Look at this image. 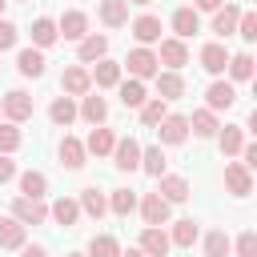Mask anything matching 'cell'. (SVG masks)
Segmentation results:
<instances>
[{
    "label": "cell",
    "instance_id": "cell-1",
    "mask_svg": "<svg viewBox=\"0 0 257 257\" xmlns=\"http://www.w3.org/2000/svg\"><path fill=\"white\" fill-rule=\"evenodd\" d=\"M0 112L8 116V124H24V120L32 116V96H28L24 88H12V92H4Z\"/></svg>",
    "mask_w": 257,
    "mask_h": 257
},
{
    "label": "cell",
    "instance_id": "cell-2",
    "mask_svg": "<svg viewBox=\"0 0 257 257\" xmlns=\"http://www.w3.org/2000/svg\"><path fill=\"white\" fill-rule=\"evenodd\" d=\"M124 64H128L133 80H153V76L161 72V64H157V52H153V48H141V44L128 52V60H124Z\"/></svg>",
    "mask_w": 257,
    "mask_h": 257
},
{
    "label": "cell",
    "instance_id": "cell-3",
    "mask_svg": "<svg viewBox=\"0 0 257 257\" xmlns=\"http://www.w3.org/2000/svg\"><path fill=\"white\" fill-rule=\"evenodd\" d=\"M112 165H116L120 173L141 169V141H137V137H116V145H112Z\"/></svg>",
    "mask_w": 257,
    "mask_h": 257
},
{
    "label": "cell",
    "instance_id": "cell-4",
    "mask_svg": "<svg viewBox=\"0 0 257 257\" xmlns=\"http://www.w3.org/2000/svg\"><path fill=\"white\" fill-rule=\"evenodd\" d=\"M12 217L28 229V225H44L48 221V205L44 201H36V197H16L12 201Z\"/></svg>",
    "mask_w": 257,
    "mask_h": 257
},
{
    "label": "cell",
    "instance_id": "cell-5",
    "mask_svg": "<svg viewBox=\"0 0 257 257\" xmlns=\"http://www.w3.org/2000/svg\"><path fill=\"white\" fill-rule=\"evenodd\" d=\"M237 104V88L229 84V80H213L209 88H205V108L209 112H229Z\"/></svg>",
    "mask_w": 257,
    "mask_h": 257
},
{
    "label": "cell",
    "instance_id": "cell-6",
    "mask_svg": "<svg viewBox=\"0 0 257 257\" xmlns=\"http://www.w3.org/2000/svg\"><path fill=\"white\" fill-rule=\"evenodd\" d=\"M157 64H169V72H181V68L189 64V44H185V40H177V36H169V40H161V52H157Z\"/></svg>",
    "mask_w": 257,
    "mask_h": 257
},
{
    "label": "cell",
    "instance_id": "cell-7",
    "mask_svg": "<svg viewBox=\"0 0 257 257\" xmlns=\"http://www.w3.org/2000/svg\"><path fill=\"white\" fill-rule=\"evenodd\" d=\"M60 92L64 96H84V92H92V76H88V68L84 64H72V68H64V76H60Z\"/></svg>",
    "mask_w": 257,
    "mask_h": 257
},
{
    "label": "cell",
    "instance_id": "cell-8",
    "mask_svg": "<svg viewBox=\"0 0 257 257\" xmlns=\"http://www.w3.org/2000/svg\"><path fill=\"white\" fill-rule=\"evenodd\" d=\"M157 137H161V145H185V141H189V116L169 112V116L157 124Z\"/></svg>",
    "mask_w": 257,
    "mask_h": 257
},
{
    "label": "cell",
    "instance_id": "cell-9",
    "mask_svg": "<svg viewBox=\"0 0 257 257\" xmlns=\"http://www.w3.org/2000/svg\"><path fill=\"white\" fill-rule=\"evenodd\" d=\"M137 205H141V217H145V225H153V229L169 225V201H165L161 193H145Z\"/></svg>",
    "mask_w": 257,
    "mask_h": 257
},
{
    "label": "cell",
    "instance_id": "cell-10",
    "mask_svg": "<svg viewBox=\"0 0 257 257\" xmlns=\"http://www.w3.org/2000/svg\"><path fill=\"white\" fill-rule=\"evenodd\" d=\"M225 189H229L233 197H249V193H253V173H249L241 161H229V165H225Z\"/></svg>",
    "mask_w": 257,
    "mask_h": 257
},
{
    "label": "cell",
    "instance_id": "cell-11",
    "mask_svg": "<svg viewBox=\"0 0 257 257\" xmlns=\"http://www.w3.org/2000/svg\"><path fill=\"white\" fill-rule=\"evenodd\" d=\"M137 249L145 253V257H169V233L165 229H153V225H145L141 229V241H137Z\"/></svg>",
    "mask_w": 257,
    "mask_h": 257
},
{
    "label": "cell",
    "instance_id": "cell-12",
    "mask_svg": "<svg viewBox=\"0 0 257 257\" xmlns=\"http://www.w3.org/2000/svg\"><path fill=\"white\" fill-rule=\"evenodd\" d=\"M56 36H64V40H76V44H80V40L88 36V16H84V12H76V8H72V12H64V16L56 20Z\"/></svg>",
    "mask_w": 257,
    "mask_h": 257
},
{
    "label": "cell",
    "instance_id": "cell-13",
    "mask_svg": "<svg viewBox=\"0 0 257 257\" xmlns=\"http://www.w3.org/2000/svg\"><path fill=\"white\" fill-rule=\"evenodd\" d=\"M128 28H133V36H137V44H141V48H149V44H157V40H161V16H153V12L137 16Z\"/></svg>",
    "mask_w": 257,
    "mask_h": 257
},
{
    "label": "cell",
    "instance_id": "cell-14",
    "mask_svg": "<svg viewBox=\"0 0 257 257\" xmlns=\"http://www.w3.org/2000/svg\"><path fill=\"white\" fill-rule=\"evenodd\" d=\"M44 64H48V60H44L40 48H20V52H16V72L28 76V80H40V76H44Z\"/></svg>",
    "mask_w": 257,
    "mask_h": 257
},
{
    "label": "cell",
    "instance_id": "cell-15",
    "mask_svg": "<svg viewBox=\"0 0 257 257\" xmlns=\"http://www.w3.org/2000/svg\"><path fill=\"white\" fill-rule=\"evenodd\" d=\"M76 116H84V120L96 128V124H104V116H108V100L96 96V92H84L80 104H76Z\"/></svg>",
    "mask_w": 257,
    "mask_h": 257
},
{
    "label": "cell",
    "instance_id": "cell-16",
    "mask_svg": "<svg viewBox=\"0 0 257 257\" xmlns=\"http://www.w3.org/2000/svg\"><path fill=\"white\" fill-rule=\"evenodd\" d=\"M76 205H80V213H88L92 221H100V217L108 213V197H104L96 185H84V189H80V197H76Z\"/></svg>",
    "mask_w": 257,
    "mask_h": 257
},
{
    "label": "cell",
    "instance_id": "cell-17",
    "mask_svg": "<svg viewBox=\"0 0 257 257\" xmlns=\"http://www.w3.org/2000/svg\"><path fill=\"white\" fill-rule=\"evenodd\" d=\"M76 56H80V64H96V60H104V56H108V36L88 32V36L76 44Z\"/></svg>",
    "mask_w": 257,
    "mask_h": 257
},
{
    "label": "cell",
    "instance_id": "cell-18",
    "mask_svg": "<svg viewBox=\"0 0 257 257\" xmlns=\"http://www.w3.org/2000/svg\"><path fill=\"white\" fill-rule=\"evenodd\" d=\"M225 64H229V48H225L221 40H209V44L201 48V68H205V72H213V76H221V72H225Z\"/></svg>",
    "mask_w": 257,
    "mask_h": 257
},
{
    "label": "cell",
    "instance_id": "cell-19",
    "mask_svg": "<svg viewBox=\"0 0 257 257\" xmlns=\"http://www.w3.org/2000/svg\"><path fill=\"white\" fill-rule=\"evenodd\" d=\"M237 20H241V8H237V4H221V8L213 12V24H209V28L225 40V36H233V32H237Z\"/></svg>",
    "mask_w": 257,
    "mask_h": 257
},
{
    "label": "cell",
    "instance_id": "cell-20",
    "mask_svg": "<svg viewBox=\"0 0 257 257\" xmlns=\"http://www.w3.org/2000/svg\"><path fill=\"white\" fill-rule=\"evenodd\" d=\"M56 157H60V165H64V169H72V173H76V169H84V157H88V153H84V141L64 137V141H60V149H56Z\"/></svg>",
    "mask_w": 257,
    "mask_h": 257
},
{
    "label": "cell",
    "instance_id": "cell-21",
    "mask_svg": "<svg viewBox=\"0 0 257 257\" xmlns=\"http://www.w3.org/2000/svg\"><path fill=\"white\" fill-rule=\"evenodd\" d=\"M157 193H161L169 205H181V201H189V193H193V189H189V181H185V177H177V173H165Z\"/></svg>",
    "mask_w": 257,
    "mask_h": 257
},
{
    "label": "cell",
    "instance_id": "cell-22",
    "mask_svg": "<svg viewBox=\"0 0 257 257\" xmlns=\"http://www.w3.org/2000/svg\"><path fill=\"white\" fill-rule=\"evenodd\" d=\"M48 217H52L56 225H64V229H72V225L80 221V205H76L72 197H56V201L48 205Z\"/></svg>",
    "mask_w": 257,
    "mask_h": 257
},
{
    "label": "cell",
    "instance_id": "cell-23",
    "mask_svg": "<svg viewBox=\"0 0 257 257\" xmlns=\"http://www.w3.org/2000/svg\"><path fill=\"white\" fill-rule=\"evenodd\" d=\"M96 16H100L104 28H124V24H128V4H124V0H100Z\"/></svg>",
    "mask_w": 257,
    "mask_h": 257
},
{
    "label": "cell",
    "instance_id": "cell-24",
    "mask_svg": "<svg viewBox=\"0 0 257 257\" xmlns=\"http://www.w3.org/2000/svg\"><path fill=\"white\" fill-rule=\"evenodd\" d=\"M88 76H92V84H96V88H116V84H120V64L104 56V60H96V64H92V72H88Z\"/></svg>",
    "mask_w": 257,
    "mask_h": 257
},
{
    "label": "cell",
    "instance_id": "cell-25",
    "mask_svg": "<svg viewBox=\"0 0 257 257\" xmlns=\"http://www.w3.org/2000/svg\"><path fill=\"white\" fill-rule=\"evenodd\" d=\"M153 80H157V96L161 100H181L185 96V76L181 72H157Z\"/></svg>",
    "mask_w": 257,
    "mask_h": 257
},
{
    "label": "cell",
    "instance_id": "cell-26",
    "mask_svg": "<svg viewBox=\"0 0 257 257\" xmlns=\"http://www.w3.org/2000/svg\"><path fill=\"white\" fill-rule=\"evenodd\" d=\"M48 120H52V124H56V128H68V124H72V120H76V100H72V96H64V92H60V96H56V100H52V104H48Z\"/></svg>",
    "mask_w": 257,
    "mask_h": 257
},
{
    "label": "cell",
    "instance_id": "cell-27",
    "mask_svg": "<svg viewBox=\"0 0 257 257\" xmlns=\"http://www.w3.org/2000/svg\"><path fill=\"white\" fill-rule=\"evenodd\" d=\"M112 145H116V133L104 128V124H96V128L88 133V141H84V153H92V157H108Z\"/></svg>",
    "mask_w": 257,
    "mask_h": 257
},
{
    "label": "cell",
    "instance_id": "cell-28",
    "mask_svg": "<svg viewBox=\"0 0 257 257\" xmlns=\"http://www.w3.org/2000/svg\"><path fill=\"white\" fill-rule=\"evenodd\" d=\"M201 237V229H197V221L193 217H181V221H173V233H169V245H177V249H193V241Z\"/></svg>",
    "mask_w": 257,
    "mask_h": 257
},
{
    "label": "cell",
    "instance_id": "cell-29",
    "mask_svg": "<svg viewBox=\"0 0 257 257\" xmlns=\"http://www.w3.org/2000/svg\"><path fill=\"white\" fill-rule=\"evenodd\" d=\"M169 24H173L177 40H189V36H193V32L201 28V16H197V12H193V8L185 4V8H177V12H173V20H169Z\"/></svg>",
    "mask_w": 257,
    "mask_h": 257
},
{
    "label": "cell",
    "instance_id": "cell-30",
    "mask_svg": "<svg viewBox=\"0 0 257 257\" xmlns=\"http://www.w3.org/2000/svg\"><path fill=\"white\" fill-rule=\"evenodd\" d=\"M229 84H245V80H253V56L249 52H229Z\"/></svg>",
    "mask_w": 257,
    "mask_h": 257
},
{
    "label": "cell",
    "instance_id": "cell-31",
    "mask_svg": "<svg viewBox=\"0 0 257 257\" xmlns=\"http://www.w3.org/2000/svg\"><path fill=\"white\" fill-rule=\"evenodd\" d=\"M24 237H28V229L16 217H0V249H20Z\"/></svg>",
    "mask_w": 257,
    "mask_h": 257
},
{
    "label": "cell",
    "instance_id": "cell-32",
    "mask_svg": "<svg viewBox=\"0 0 257 257\" xmlns=\"http://www.w3.org/2000/svg\"><path fill=\"white\" fill-rule=\"evenodd\" d=\"M217 112H209V108H197L193 116H189V133H197V137H205V141H213L217 137Z\"/></svg>",
    "mask_w": 257,
    "mask_h": 257
},
{
    "label": "cell",
    "instance_id": "cell-33",
    "mask_svg": "<svg viewBox=\"0 0 257 257\" xmlns=\"http://www.w3.org/2000/svg\"><path fill=\"white\" fill-rule=\"evenodd\" d=\"M217 145H221L225 157H237L241 145H245V128H241V124H225V128H217Z\"/></svg>",
    "mask_w": 257,
    "mask_h": 257
},
{
    "label": "cell",
    "instance_id": "cell-34",
    "mask_svg": "<svg viewBox=\"0 0 257 257\" xmlns=\"http://www.w3.org/2000/svg\"><path fill=\"white\" fill-rule=\"evenodd\" d=\"M60 36H56V20H48V16H36L32 20V44L36 48H52Z\"/></svg>",
    "mask_w": 257,
    "mask_h": 257
},
{
    "label": "cell",
    "instance_id": "cell-35",
    "mask_svg": "<svg viewBox=\"0 0 257 257\" xmlns=\"http://www.w3.org/2000/svg\"><path fill=\"white\" fill-rule=\"evenodd\" d=\"M116 92H120V104H124V108H141V104L149 100L145 80H120V84H116Z\"/></svg>",
    "mask_w": 257,
    "mask_h": 257
},
{
    "label": "cell",
    "instance_id": "cell-36",
    "mask_svg": "<svg viewBox=\"0 0 257 257\" xmlns=\"http://www.w3.org/2000/svg\"><path fill=\"white\" fill-rule=\"evenodd\" d=\"M44 193H48V177H44V173H36V169L20 173V197H36V201H44Z\"/></svg>",
    "mask_w": 257,
    "mask_h": 257
},
{
    "label": "cell",
    "instance_id": "cell-37",
    "mask_svg": "<svg viewBox=\"0 0 257 257\" xmlns=\"http://www.w3.org/2000/svg\"><path fill=\"white\" fill-rule=\"evenodd\" d=\"M137 112H141V124H149V128H157V124H161V120L169 116V100H161V96H153V100H145V104H141Z\"/></svg>",
    "mask_w": 257,
    "mask_h": 257
},
{
    "label": "cell",
    "instance_id": "cell-38",
    "mask_svg": "<svg viewBox=\"0 0 257 257\" xmlns=\"http://www.w3.org/2000/svg\"><path fill=\"white\" fill-rule=\"evenodd\" d=\"M133 209H137V193H133V189H112V193H108V213L128 217Z\"/></svg>",
    "mask_w": 257,
    "mask_h": 257
},
{
    "label": "cell",
    "instance_id": "cell-39",
    "mask_svg": "<svg viewBox=\"0 0 257 257\" xmlns=\"http://www.w3.org/2000/svg\"><path fill=\"white\" fill-rule=\"evenodd\" d=\"M229 253H233V241H229L225 229L205 233V257H229Z\"/></svg>",
    "mask_w": 257,
    "mask_h": 257
},
{
    "label": "cell",
    "instance_id": "cell-40",
    "mask_svg": "<svg viewBox=\"0 0 257 257\" xmlns=\"http://www.w3.org/2000/svg\"><path fill=\"white\" fill-rule=\"evenodd\" d=\"M141 169H145L149 177H165V153H161V145L141 149Z\"/></svg>",
    "mask_w": 257,
    "mask_h": 257
},
{
    "label": "cell",
    "instance_id": "cell-41",
    "mask_svg": "<svg viewBox=\"0 0 257 257\" xmlns=\"http://www.w3.org/2000/svg\"><path fill=\"white\" fill-rule=\"evenodd\" d=\"M84 257H120V241L108 237V233H100V237L88 241V253H84Z\"/></svg>",
    "mask_w": 257,
    "mask_h": 257
},
{
    "label": "cell",
    "instance_id": "cell-42",
    "mask_svg": "<svg viewBox=\"0 0 257 257\" xmlns=\"http://www.w3.org/2000/svg\"><path fill=\"white\" fill-rule=\"evenodd\" d=\"M20 145H24V133H20L16 124H8V120H4V124H0V153H4V157H12Z\"/></svg>",
    "mask_w": 257,
    "mask_h": 257
},
{
    "label": "cell",
    "instance_id": "cell-43",
    "mask_svg": "<svg viewBox=\"0 0 257 257\" xmlns=\"http://www.w3.org/2000/svg\"><path fill=\"white\" fill-rule=\"evenodd\" d=\"M237 36H241L245 44H253V40H257V12L241 8V20H237Z\"/></svg>",
    "mask_w": 257,
    "mask_h": 257
},
{
    "label": "cell",
    "instance_id": "cell-44",
    "mask_svg": "<svg viewBox=\"0 0 257 257\" xmlns=\"http://www.w3.org/2000/svg\"><path fill=\"white\" fill-rule=\"evenodd\" d=\"M233 257H257V233L245 229L237 241H233Z\"/></svg>",
    "mask_w": 257,
    "mask_h": 257
},
{
    "label": "cell",
    "instance_id": "cell-45",
    "mask_svg": "<svg viewBox=\"0 0 257 257\" xmlns=\"http://www.w3.org/2000/svg\"><path fill=\"white\" fill-rule=\"evenodd\" d=\"M16 40H20V28H16L12 20H0V52H8Z\"/></svg>",
    "mask_w": 257,
    "mask_h": 257
},
{
    "label": "cell",
    "instance_id": "cell-46",
    "mask_svg": "<svg viewBox=\"0 0 257 257\" xmlns=\"http://www.w3.org/2000/svg\"><path fill=\"white\" fill-rule=\"evenodd\" d=\"M12 177H16V161H12V157H4V153H0V185H8V181H12Z\"/></svg>",
    "mask_w": 257,
    "mask_h": 257
},
{
    "label": "cell",
    "instance_id": "cell-47",
    "mask_svg": "<svg viewBox=\"0 0 257 257\" xmlns=\"http://www.w3.org/2000/svg\"><path fill=\"white\" fill-rule=\"evenodd\" d=\"M221 4H225V0H197V4H193V12H197V16H201V12H217Z\"/></svg>",
    "mask_w": 257,
    "mask_h": 257
},
{
    "label": "cell",
    "instance_id": "cell-48",
    "mask_svg": "<svg viewBox=\"0 0 257 257\" xmlns=\"http://www.w3.org/2000/svg\"><path fill=\"white\" fill-rule=\"evenodd\" d=\"M20 257H48L44 245H20Z\"/></svg>",
    "mask_w": 257,
    "mask_h": 257
},
{
    "label": "cell",
    "instance_id": "cell-49",
    "mask_svg": "<svg viewBox=\"0 0 257 257\" xmlns=\"http://www.w3.org/2000/svg\"><path fill=\"white\" fill-rule=\"evenodd\" d=\"M120 257H145V253H141V249L133 245V249H128V253H120Z\"/></svg>",
    "mask_w": 257,
    "mask_h": 257
},
{
    "label": "cell",
    "instance_id": "cell-50",
    "mask_svg": "<svg viewBox=\"0 0 257 257\" xmlns=\"http://www.w3.org/2000/svg\"><path fill=\"white\" fill-rule=\"evenodd\" d=\"M124 4H141V8H149V4H153V0H124Z\"/></svg>",
    "mask_w": 257,
    "mask_h": 257
},
{
    "label": "cell",
    "instance_id": "cell-51",
    "mask_svg": "<svg viewBox=\"0 0 257 257\" xmlns=\"http://www.w3.org/2000/svg\"><path fill=\"white\" fill-rule=\"evenodd\" d=\"M68 257H84V253H68Z\"/></svg>",
    "mask_w": 257,
    "mask_h": 257
},
{
    "label": "cell",
    "instance_id": "cell-52",
    "mask_svg": "<svg viewBox=\"0 0 257 257\" xmlns=\"http://www.w3.org/2000/svg\"><path fill=\"white\" fill-rule=\"evenodd\" d=\"M4 4H8V0H0V12H4Z\"/></svg>",
    "mask_w": 257,
    "mask_h": 257
},
{
    "label": "cell",
    "instance_id": "cell-53",
    "mask_svg": "<svg viewBox=\"0 0 257 257\" xmlns=\"http://www.w3.org/2000/svg\"><path fill=\"white\" fill-rule=\"evenodd\" d=\"M20 4H24V0H20Z\"/></svg>",
    "mask_w": 257,
    "mask_h": 257
},
{
    "label": "cell",
    "instance_id": "cell-54",
    "mask_svg": "<svg viewBox=\"0 0 257 257\" xmlns=\"http://www.w3.org/2000/svg\"><path fill=\"white\" fill-rule=\"evenodd\" d=\"M229 257H233V253H229Z\"/></svg>",
    "mask_w": 257,
    "mask_h": 257
}]
</instances>
